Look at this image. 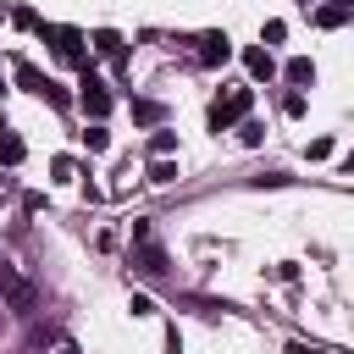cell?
Segmentation results:
<instances>
[{
    "instance_id": "1",
    "label": "cell",
    "mask_w": 354,
    "mask_h": 354,
    "mask_svg": "<svg viewBox=\"0 0 354 354\" xmlns=\"http://www.w3.org/2000/svg\"><path fill=\"white\" fill-rule=\"evenodd\" d=\"M0 293H6V304H11L17 315H33V299H39V293H33V282L17 277L11 266H0Z\"/></svg>"
},
{
    "instance_id": "2",
    "label": "cell",
    "mask_w": 354,
    "mask_h": 354,
    "mask_svg": "<svg viewBox=\"0 0 354 354\" xmlns=\"http://www.w3.org/2000/svg\"><path fill=\"white\" fill-rule=\"evenodd\" d=\"M249 100H254L249 88H232L227 100H216V111H210V127H216V133H221V127H232V122L249 111Z\"/></svg>"
},
{
    "instance_id": "3",
    "label": "cell",
    "mask_w": 354,
    "mask_h": 354,
    "mask_svg": "<svg viewBox=\"0 0 354 354\" xmlns=\"http://www.w3.org/2000/svg\"><path fill=\"white\" fill-rule=\"evenodd\" d=\"M83 111H88V116H94V122H100V116H105V111H111V94H105V88H100V77H83Z\"/></svg>"
},
{
    "instance_id": "4",
    "label": "cell",
    "mask_w": 354,
    "mask_h": 354,
    "mask_svg": "<svg viewBox=\"0 0 354 354\" xmlns=\"http://www.w3.org/2000/svg\"><path fill=\"white\" fill-rule=\"evenodd\" d=\"M227 55H232L227 33H210V39H205V50H199V61H205V66H216V61H227Z\"/></svg>"
},
{
    "instance_id": "5",
    "label": "cell",
    "mask_w": 354,
    "mask_h": 354,
    "mask_svg": "<svg viewBox=\"0 0 354 354\" xmlns=\"http://www.w3.org/2000/svg\"><path fill=\"white\" fill-rule=\"evenodd\" d=\"M138 271H149V277H160V271H166V254H160L155 243H138Z\"/></svg>"
},
{
    "instance_id": "6",
    "label": "cell",
    "mask_w": 354,
    "mask_h": 354,
    "mask_svg": "<svg viewBox=\"0 0 354 354\" xmlns=\"http://www.w3.org/2000/svg\"><path fill=\"white\" fill-rule=\"evenodd\" d=\"M50 39H55V50H61L66 61H77V33H66V28H50Z\"/></svg>"
},
{
    "instance_id": "7",
    "label": "cell",
    "mask_w": 354,
    "mask_h": 354,
    "mask_svg": "<svg viewBox=\"0 0 354 354\" xmlns=\"http://www.w3.org/2000/svg\"><path fill=\"white\" fill-rule=\"evenodd\" d=\"M343 17H348V6H337V0H332V6H321V11H315V22H321V28H337V22H343Z\"/></svg>"
},
{
    "instance_id": "8",
    "label": "cell",
    "mask_w": 354,
    "mask_h": 354,
    "mask_svg": "<svg viewBox=\"0 0 354 354\" xmlns=\"http://www.w3.org/2000/svg\"><path fill=\"white\" fill-rule=\"evenodd\" d=\"M288 83H315V66L299 55V61H288Z\"/></svg>"
},
{
    "instance_id": "9",
    "label": "cell",
    "mask_w": 354,
    "mask_h": 354,
    "mask_svg": "<svg viewBox=\"0 0 354 354\" xmlns=\"http://www.w3.org/2000/svg\"><path fill=\"white\" fill-rule=\"evenodd\" d=\"M133 116H138V122H149V127H155V122H160V116H166V111H160V105H155V100H133Z\"/></svg>"
},
{
    "instance_id": "10",
    "label": "cell",
    "mask_w": 354,
    "mask_h": 354,
    "mask_svg": "<svg viewBox=\"0 0 354 354\" xmlns=\"http://www.w3.org/2000/svg\"><path fill=\"white\" fill-rule=\"evenodd\" d=\"M171 177H177V166H171L166 155H155V160H149V183H171Z\"/></svg>"
},
{
    "instance_id": "11",
    "label": "cell",
    "mask_w": 354,
    "mask_h": 354,
    "mask_svg": "<svg viewBox=\"0 0 354 354\" xmlns=\"http://www.w3.org/2000/svg\"><path fill=\"white\" fill-rule=\"evenodd\" d=\"M17 160H22V138L6 133V138H0V166H17Z\"/></svg>"
},
{
    "instance_id": "12",
    "label": "cell",
    "mask_w": 354,
    "mask_h": 354,
    "mask_svg": "<svg viewBox=\"0 0 354 354\" xmlns=\"http://www.w3.org/2000/svg\"><path fill=\"white\" fill-rule=\"evenodd\" d=\"M94 44H100V50H105V55H122V39H116V33H111V28H100V33H94Z\"/></svg>"
},
{
    "instance_id": "13",
    "label": "cell",
    "mask_w": 354,
    "mask_h": 354,
    "mask_svg": "<svg viewBox=\"0 0 354 354\" xmlns=\"http://www.w3.org/2000/svg\"><path fill=\"white\" fill-rule=\"evenodd\" d=\"M249 72H254V77H271V55H260V50H249Z\"/></svg>"
},
{
    "instance_id": "14",
    "label": "cell",
    "mask_w": 354,
    "mask_h": 354,
    "mask_svg": "<svg viewBox=\"0 0 354 354\" xmlns=\"http://www.w3.org/2000/svg\"><path fill=\"white\" fill-rule=\"evenodd\" d=\"M83 144H88V149H94V155H100V149H105V144H111V138H105V127H100V122H94V127H88V133H83Z\"/></svg>"
},
{
    "instance_id": "15",
    "label": "cell",
    "mask_w": 354,
    "mask_h": 354,
    "mask_svg": "<svg viewBox=\"0 0 354 354\" xmlns=\"http://www.w3.org/2000/svg\"><path fill=\"white\" fill-rule=\"evenodd\" d=\"M149 149H155V155H171V149H177V138H171V133H155V138H149Z\"/></svg>"
},
{
    "instance_id": "16",
    "label": "cell",
    "mask_w": 354,
    "mask_h": 354,
    "mask_svg": "<svg viewBox=\"0 0 354 354\" xmlns=\"http://www.w3.org/2000/svg\"><path fill=\"white\" fill-rule=\"evenodd\" d=\"M61 354H77V348H61Z\"/></svg>"
}]
</instances>
